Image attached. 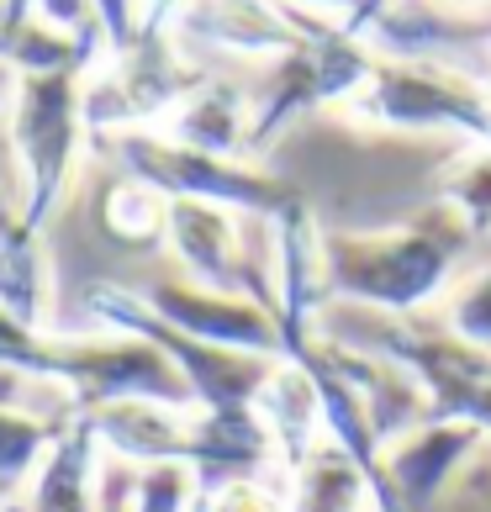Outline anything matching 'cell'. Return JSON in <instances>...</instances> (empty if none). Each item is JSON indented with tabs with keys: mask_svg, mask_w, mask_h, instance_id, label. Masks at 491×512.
<instances>
[{
	"mask_svg": "<svg viewBox=\"0 0 491 512\" xmlns=\"http://www.w3.org/2000/svg\"><path fill=\"white\" fill-rule=\"evenodd\" d=\"M254 417L264 423V433H270V444H275L280 476H291V470L328 439L317 381L307 375V365H296V359H275L270 381H264L259 402H254Z\"/></svg>",
	"mask_w": 491,
	"mask_h": 512,
	"instance_id": "cell-13",
	"label": "cell"
},
{
	"mask_svg": "<svg viewBox=\"0 0 491 512\" xmlns=\"http://www.w3.org/2000/svg\"><path fill=\"white\" fill-rule=\"evenodd\" d=\"M375 59H381V48H370L365 37L328 22L291 59L270 64V80L254 96V154H264L280 132L296 127L301 117H312V111L349 106V96L370 80Z\"/></svg>",
	"mask_w": 491,
	"mask_h": 512,
	"instance_id": "cell-6",
	"label": "cell"
},
{
	"mask_svg": "<svg viewBox=\"0 0 491 512\" xmlns=\"http://www.w3.org/2000/svg\"><path fill=\"white\" fill-rule=\"evenodd\" d=\"M344 111L375 132L455 138L460 148H486L491 138V96L481 80L439 59H386L381 53Z\"/></svg>",
	"mask_w": 491,
	"mask_h": 512,
	"instance_id": "cell-3",
	"label": "cell"
},
{
	"mask_svg": "<svg viewBox=\"0 0 491 512\" xmlns=\"http://www.w3.org/2000/svg\"><path fill=\"white\" fill-rule=\"evenodd\" d=\"M486 449H491V444H486Z\"/></svg>",
	"mask_w": 491,
	"mask_h": 512,
	"instance_id": "cell-26",
	"label": "cell"
},
{
	"mask_svg": "<svg viewBox=\"0 0 491 512\" xmlns=\"http://www.w3.org/2000/svg\"><path fill=\"white\" fill-rule=\"evenodd\" d=\"M96 423L101 454L132 470L154 465H180L201 470V407H175V402H148V396H127V402H106L90 412Z\"/></svg>",
	"mask_w": 491,
	"mask_h": 512,
	"instance_id": "cell-9",
	"label": "cell"
},
{
	"mask_svg": "<svg viewBox=\"0 0 491 512\" xmlns=\"http://www.w3.org/2000/svg\"><path fill=\"white\" fill-rule=\"evenodd\" d=\"M111 154H117V169L127 180L154 185L164 201H206V206H222V212H238L254 222H280L296 206H307L296 196V185H286L280 175H264V169L243 164V159H212V154H196V148H180L154 127L117 132Z\"/></svg>",
	"mask_w": 491,
	"mask_h": 512,
	"instance_id": "cell-4",
	"label": "cell"
},
{
	"mask_svg": "<svg viewBox=\"0 0 491 512\" xmlns=\"http://www.w3.org/2000/svg\"><path fill=\"white\" fill-rule=\"evenodd\" d=\"M476 80H481V90H486V96H491V27L481 32V48H476Z\"/></svg>",
	"mask_w": 491,
	"mask_h": 512,
	"instance_id": "cell-22",
	"label": "cell"
},
{
	"mask_svg": "<svg viewBox=\"0 0 491 512\" xmlns=\"http://www.w3.org/2000/svg\"><path fill=\"white\" fill-rule=\"evenodd\" d=\"M486 154H491V138H486Z\"/></svg>",
	"mask_w": 491,
	"mask_h": 512,
	"instance_id": "cell-24",
	"label": "cell"
},
{
	"mask_svg": "<svg viewBox=\"0 0 491 512\" xmlns=\"http://www.w3.org/2000/svg\"><path fill=\"white\" fill-rule=\"evenodd\" d=\"M191 512H286V481L280 476H222L196 486Z\"/></svg>",
	"mask_w": 491,
	"mask_h": 512,
	"instance_id": "cell-18",
	"label": "cell"
},
{
	"mask_svg": "<svg viewBox=\"0 0 491 512\" xmlns=\"http://www.w3.org/2000/svg\"><path fill=\"white\" fill-rule=\"evenodd\" d=\"M85 80L90 74H16L6 101V138L16 159V206L27 227L53 222L59 201L69 196V180L80 169L90 122H85Z\"/></svg>",
	"mask_w": 491,
	"mask_h": 512,
	"instance_id": "cell-2",
	"label": "cell"
},
{
	"mask_svg": "<svg viewBox=\"0 0 491 512\" xmlns=\"http://www.w3.org/2000/svg\"><path fill=\"white\" fill-rule=\"evenodd\" d=\"M164 212H169V201L154 191V185L127 180V175L111 185V196L101 206L106 233H117L122 243H154V238H164Z\"/></svg>",
	"mask_w": 491,
	"mask_h": 512,
	"instance_id": "cell-16",
	"label": "cell"
},
{
	"mask_svg": "<svg viewBox=\"0 0 491 512\" xmlns=\"http://www.w3.org/2000/svg\"><path fill=\"white\" fill-rule=\"evenodd\" d=\"M439 201L455 206L460 222L476 238L491 233V154L486 148H460V159L449 164V175H444Z\"/></svg>",
	"mask_w": 491,
	"mask_h": 512,
	"instance_id": "cell-17",
	"label": "cell"
},
{
	"mask_svg": "<svg viewBox=\"0 0 491 512\" xmlns=\"http://www.w3.org/2000/svg\"><path fill=\"white\" fill-rule=\"evenodd\" d=\"M439 322L476 354H491V264L465 270L449 286V296L439 301Z\"/></svg>",
	"mask_w": 491,
	"mask_h": 512,
	"instance_id": "cell-15",
	"label": "cell"
},
{
	"mask_svg": "<svg viewBox=\"0 0 491 512\" xmlns=\"http://www.w3.org/2000/svg\"><path fill=\"white\" fill-rule=\"evenodd\" d=\"M16 512H106L101 502V439L90 412H69L48 460L27 481Z\"/></svg>",
	"mask_w": 491,
	"mask_h": 512,
	"instance_id": "cell-11",
	"label": "cell"
},
{
	"mask_svg": "<svg viewBox=\"0 0 491 512\" xmlns=\"http://www.w3.org/2000/svg\"><path fill=\"white\" fill-rule=\"evenodd\" d=\"M90 11H96V27L106 37V53H111V59H122V53L138 43V27H143L138 0H90Z\"/></svg>",
	"mask_w": 491,
	"mask_h": 512,
	"instance_id": "cell-21",
	"label": "cell"
},
{
	"mask_svg": "<svg viewBox=\"0 0 491 512\" xmlns=\"http://www.w3.org/2000/svg\"><path fill=\"white\" fill-rule=\"evenodd\" d=\"M85 312L96 317L106 333H122V338H138V344L159 349L169 365L180 370V381L191 386V402L201 412H254L259 391L275 370V359L233 354V349H217V344L175 333L169 322H159L148 312V301L132 286H90Z\"/></svg>",
	"mask_w": 491,
	"mask_h": 512,
	"instance_id": "cell-5",
	"label": "cell"
},
{
	"mask_svg": "<svg viewBox=\"0 0 491 512\" xmlns=\"http://www.w3.org/2000/svg\"><path fill=\"white\" fill-rule=\"evenodd\" d=\"M286 6L317 16V22H338L344 32H354V37H365V43H370L375 27L391 16L396 0H286Z\"/></svg>",
	"mask_w": 491,
	"mask_h": 512,
	"instance_id": "cell-20",
	"label": "cell"
},
{
	"mask_svg": "<svg viewBox=\"0 0 491 512\" xmlns=\"http://www.w3.org/2000/svg\"><path fill=\"white\" fill-rule=\"evenodd\" d=\"M6 512H16V507H6Z\"/></svg>",
	"mask_w": 491,
	"mask_h": 512,
	"instance_id": "cell-25",
	"label": "cell"
},
{
	"mask_svg": "<svg viewBox=\"0 0 491 512\" xmlns=\"http://www.w3.org/2000/svg\"><path fill=\"white\" fill-rule=\"evenodd\" d=\"M486 433L465 428V423H444V417H428L423 428H412L407 439H396L386 449V486L391 497L402 502V512H428L444 497L449 486L465 476V465L486 454Z\"/></svg>",
	"mask_w": 491,
	"mask_h": 512,
	"instance_id": "cell-10",
	"label": "cell"
},
{
	"mask_svg": "<svg viewBox=\"0 0 491 512\" xmlns=\"http://www.w3.org/2000/svg\"><path fill=\"white\" fill-rule=\"evenodd\" d=\"M196 502V476L180 465H154L138 470V491H132L127 512H191Z\"/></svg>",
	"mask_w": 491,
	"mask_h": 512,
	"instance_id": "cell-19",
	"label": "cell"
},
{
	"mask_svg": "<svg viewBox=\"0 0 491 512\" xmlns=\"http://www.w3.org/2000/svg\"><path fill=\"white\" fill-rule=\"evenodd\" d=\"M328 22L286 6V0H191L175 16V37L185 53H222V59L280 64L317 37Z\"/></svg>",
	"mask_w": 491,
	"mask_h": 512,
	"instance_id": "cell-7",
	"label": "cell"
},
{
	"mask_svg": "<svg viewBox=\"0 0 491 512\" xmlns=\"http://www.w3.org/2000/svg\"><path fill=\"white\" fill-rule=\"evenodd\" d=\"M433 6H444L449 16H460V22H465V16H476V11H486L491 0H433Z\"/></svg>",
	"mask_w": 491,
	"mask_h": 512,
	"instance_id": "cell-23",
	"label": "cell"
},
{
	"mask_svg": "<svg viewBox=\"0 0 491 512\" xmlns=\"http://www.w3.org/2000/svg\"><path fill=\"white\" fill-rule=\"evenodd\" d=\"M138 296L148 301V312L159 322H169L185 338H201V344H217L233 354H259V359L286 354L275 312H264L259 301L217 296V291L191 286V280H148V286H138Z\"/></svg>",
	"mask_w": 491,
	"mask_h": 512,
	"instance_id": "cell-8",
	"label": "cell"
},
{
	"mask_svg": "<svg viewBox=\"0 0 491 512\" xmlns=\"http://www.w3.org/2000/svg\"><path fill=\"white\" fill-rule=\"evenodd\" d=\"M154 132H164L180 148H196V154L249 164L254 159V96H243L238 85L206 74L201 90H191Z\"/></svg>",
	"mask_w": 491,
	"mask_h": 512,
	"instance_id": "cell-12",
	"label": "cell"
},
{
	"mask_svg": "<svg viewBox=\"0 0 491 512\" xmlns=\"http://www.w3.org/2000/svg\"><path fill=\"white\" fill-rule=\"evenodd\" d=\"M286 512H375V481L323 439L286 476Z\"/></svg>",
	"mask_w": 491,
	"mask_h": 512,
	"instance_id": "cell-14",
	"label": "cell"
},
{
	"mask_svg": "<svg viewBox=\"0 0 491 512\" xmlns=\"http://www.w3.org/2000/svg\"><path fill=\"white\" fill-rule=\"evenodd\" d=\"M476 233L455 206L428 201L418 217L381 233H323V296L370 317H423L460 280Z\"/></svg>",
	"mask_w": 491,
	"mask_h": 512,
	"instance_id": "cell-1",
	"label": "cell"
}]
</instances>
